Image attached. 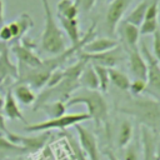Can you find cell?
Returning a JSON list of instances; mask_svg holds the SVG:
<instances>
[{"label": "cell", "instance_id": "cell-8", "mask_svg": "<svg viewBox=\"0 0 160 160\" xmlns=\"http://www.w3.org/2000/svg\"><path fill=\"white\" fill-rule=\"evenodd\" d=\"M78 135H79V145L85 152L88 160H101V155L98 146V140L95 135L86 128H84L80 124L74 125Z\"/></svg>", "mask_w": 160, "mask_h": 160}, {"label": "cell", "instance_id": "cell-25", "mask_svg": "<svg viewBox=\"0 0 160 160\" xmlns=\"http://www.w3.org/2000/svg\"><path fill=\"white\" fill-rule=\"evenodd\" d=\"M36 109L42 110L46 115L50 116V119L59 118V116H61V115H64V114L66 112L65 102H61V101H49V102L41 104V105L38 106Z\"/></svg>", "mask_w": 160, "mask_h": 160}, {"label": "cell", "instance_id": "cell-16", "mask_svg": "<svg viewBox=\"0 0 160 160\" xmlns=\"http://www.w3.org/2000/svg\"><path fill=\"white\" fill-rule=\"evenodd\" d=\"M9 54V46L5 48L0 54V85H2L6 79H18V65L10 60Z\"/></svg>", "mask_w": 160, "mask_h": 160}, {"label": "cell", "instance_id": "cell-13", "mask_svg": "<svg viewBox=\"0 0 160 160\" xmlns=\"http://www.w3.org/2000/svg\"><path fill=\"white\" fill-rule=\"evenodd\" d=\"M8 25L12 35V42H15V41H20V39L28 32V30L34 26V21L29 14L22 12L16 20H14Z\"/></svg>", "mask_w": 160, "mask_h": 160}, {"label": "cell", "instance_id": "cell-10", "mask_svg": "<svg viewBox=\"0 0 160 160\" xmlns=\"http://www.w3.org/2000/svg\"><path fill=\"white\" fill-rule=\"evenodd\" d=\"M9 50H11V52L16 56L18 59V64L28 66V68H38L41 65V59L32 51V48L29 46L25 41L20 42V41H15L11 45V49L9 48Z\"/></svg>", "mask_w": 160, "mask_h": 160}, {"label": "cell", "instance_id": "cell-9", "mask_svg": "<svg viewBox=\"0 0 160 160\" xmlns=\"http://www.w3.org/2000/svg\"><path fill=\"white\" fill-rule=\"evenodd\" d=\"M78 54H79V59H84L88 62L96 64V65H100L108 69L115 68V65L124 59L121 49H119V46H116L112 50L101 52V54H85L81 51H78Z\"/></svg>", "mask_w": 160, "mask_h": 160}, {"label": "cell", "instance_id": "cell-18", "mask_svg": "<svg viewBox=\"0 0 160 160\" xmlns=\"http://www.w3.org/2000/svg\"><path fill=\"white\" fill-rule=\"evenodd\" d=\"M11 92H12L15 100L18 101V104L29 106V105L35 104V101H36V94L26 84H22V82L16 84L15 86L11 88Z\"/></svg>", "mask_w": 160, "mask_h": 160}, {"label": "cell", "instance_id": "cell-22", "mask_svg": "<svg viewBox=\"0 0 160 160\" xmlns=\"http://www.w3.org/2000/svg\"><path fill=\"white\" fill-rule=\"evenodd\" d=\"M151 0H142L141 2H139L124 19V22H128V24H131L134 26H140L141 22L144 21V16H145V11L149 6Z\"/></svg>", "mask_w": 160, "mask_h": 160}, {"label": "cell", "instance_id": "cell-12", "mask_svg": "<svg viewBox=\"0 0 160 160\" xmlns=\"http://www.w3.org/2000/svg\"><path fill=\"white\" fill-rule=\"evenodd\" d=\"M118 45V41L110 38H96V39H91L89 40L82 48H81V52L85 54H101L109 50L115 49Z\"/></svg>", "mask_w": 160, "mask_h": 160}, {"label": "cell", "instance_id": "cell-34", "mask_svg": "<svg viewBox=\"0 0 160 160\" xmlns=\"http://www.w3.org/2000/svg\"><path fill=\"white\" fill-rule=\"evenodd\" d=\"M152 40V55L158 59H160V30H156L154 34Z\"/></svg>", "mask_w": 160, "mask_h": 160}, {"label": "cell", "instance_id": "cell-1", "mask_svg": "<svg viewBox=\"0 0 160 160\" xmlns=\"http://www.w3.org/2000/svg\"><path fill=\"white\" fill-rule=\"evenodd\" d=\"M86 64H88L86 60L79 59L75 64L65 68L62 70V78L59 82H56L52 86L46 88L45 90L41 91V94L36 95L35 109L38 106H40L41 104H45L49 101L66 102V100L70 98V95L80 88L79 76Z\"/></svg>", "mask_w": 160, "mask_h": 160}, {"label": "cell", "instance_id": "cell-32", "mask_svg": "<svg viewBox=\"0 0 160 160\" xmlns=\"http://www.w3.org/2000/svg\"><path fill=\"white\" fill-rule=\"evenodd\" d=\"M148 88V84L146 81L144 80H140V79H134L132 81H130V86H129V91L134 95V96H138L140 94H142Z\"/></svg>", "mask_w": 160, "mask_h": 160}, {"label": "cell", "instance_id": "cell-6", "mask_svg": "<svg viewBox=\"0 0 160 160\" xmlns=\"http://www.w3.org/2000/svg\"><path fill=\"white\" fill-rule=\"evenodd\" d=\"M141 56L145 60L146 64V84L150 88L151 91H154L158 96V92L160 90V62L159 59L155 58L152 55V52H150V50L148 49L146 44L142 41L141 42V51H140Z\"/></svg>", "mask_w": 160, "mask_h": 160}, {"label": "cell", "instance_id": "cell-39", "mask_svg": "<svg viewBox=\"0 0 160 160\" xmlns=\"http://www.w3.org/2000/svg\"><path fill=\"white\" fill-rule=\"evenodd\" d=\"M2 104H4V98L0 95V111H1V109H2Z\"/></svg>", "mask_w": 160, "mask_h": 160}, {"label": "cell", "instance_id": "cell-11", "mask_svg": "<svg viewBox=\"0 0 160 160\" xmlns=\"http://www.w3.org/2000/svg\"><path fill=\"white\" fill-rule=\"evenodd\" d=\"M6 138L11 142L21 146L25 151H36L42 145H45V142L49 139V135L44 134V135H35V136H21L10 131L9 135H6Z\"/></svg>", "mask_w": 160, "mask_h": 160}, {"label": "cell", "instance_id": "cell-38", "mask_svg": "<svg viewBox=\"0 0 160 160\" xmlns=\"http://www.w3.org/2000/svg\"><path fill=\"white\" fill-rule=\"evenodd\" d=\"M8 46H9L8 44H5V42H1V41H0V54H1V52H2V50H4L5 48H8Z\"/></svg>", "mask_w": 160, "mask_h": 160}, {"label": "cell", "instance_id": "cell-31", "mask_svg": "<svg viewBox=\"0 0 160 160\" xmlns=\"http://www.w3.org/2000/svg\"><path fill=\"white\" fill-rule=\"evenodd\" d=\"M0 151H10V152L18 151V152H24L25 150H24L21 146H19V145L11 142L8 138L0 136Z\"/></svg>", "mask_w": 160, "mask_h": 160}, {"label": "cell", "instance_id": "cell-27", "mask_svg": "<svg viewBox=\"0 0 160 160\" xmlns=\"http://www.w3.org/2000/svg\"><path fill=\"white\" fill-rule=\"evenodd\" d=\"M94 66V70L96 72L98 80H99V89L100 92H106L109 90V85H110V80H109V74H108V68L96 65V64H91Z\"/></svg>", "mask_w": 160, "mask_h": 160}, {"label": "cell", "instance_id": "cell-21", "mask_svg": "<svg viewBox=\"0 0 160 160\" xmlns=\"http://www.w3.org/2000/svg\"><path fill=\"white\" fill-rule=\"evenodd\" d=\"M60 20V24L62 29L65 30L66 35L69 36L71 45H76L81 41V35H80V25L78 19H65V18H58Z\"/></svg>", "mask_w": 160, "mask_h": 160}, {"label": "cell", "instance_id": "cell-14", "mask_svg": "<svg viewBox=\"0 0 160 160\" xmlns=\"http://www.w3.org/2000/svg\"><path fill=\"white\" fill-rule=\"evenodd\" d=\"M141 144H142V160H152L158 155L156 151V135L150 129L141 126Z\"/></svg>", "mask_w": 160, "mask_h": 160}, {"label": "cell", "instance_id": "cell-26", "mask_svg": "<svg viewBox=\"0 0 160 160\" xmlns=\"http://www.w3.org/2000/svg\"><path fill=\"white\" fill-rule=\"evenodd\" d=\"M132 124L129 120H122L119 128V132H118V145L119 148H125L132 139Z\"/></svg>", "mask_w": 160, "mask_h": 160}, {"label": "cell", "instance_id": "cell-19", "mask_svg": "<svg viewBox=\"0 0 160 160\" xmlns=\"http://www.w3.org/2000/svg\"><path fill=\"white\" fill-rule=\"evenodd\" d=\"M79 84L80 88L82 89H89V90H99V80L96 76V72L94 70V66L91 64H86L80 72L79 76Z\"/></svg>", "mask_w": 160, "mask_h": 160}, {"label": "cell", "instance_id": "cell-33", "mask_svg": "<svg viewBox=\"0 0 160 160\" xmlns=\"http://www.w3.org/2000/svg\"><path fill=\"white\" fill-rule=\"evenodd\" d=\"M98 0H74V4L78 6V9L82 10L85 14H88L89 11L92 10V8L95 6Z\"/></svg>", "mask_w": 160, "mask_h": 160}, {"label": "cell", "instance_id": "cell-28", "mask_svg": "<svg viewBox=\"0 0 160 160\" xmlns=\"http://www.w3.org/2000/svg\"><path fill=\"white\" fill-rule=\"evenodd\" d=\"M124 151V160H140V149H139V140L134 142H129Z\"/></svg>", "mask_w": 160, "mask_h": 160}, {"label": "cell", "instance_id": "cell-37", "mask_svg": "<svg viewBox=\"0 0 160 160\" xmlns=\"http://www.w3.org/2000/svg\"><path fill=\"white\" fill-rule=\"evenodd\" d=\"M105 155H106L108 160H119V159L116 158V155H115L111 150H105Z\"/></svg>", "mask_w": 160, "mask_h": 160}, {"label": "cell", "instance_id": "cell-5", "mask_svg": "<svg viewBox=\"0 0 160 160\" xmlns=\"http://www.w3.org/2000/svg\"><path fill=\"white\" fill-rule=\"evenodd\" d=\"M90 120V116L86 112H65L64 115L54 119H49L41 122L35 124H28L25 126V131L28 132H41V131H49L54 129L64 130L69 126H74L76 124H81L82 121Z\"/></svg>", "mask_w": 160, "mask_h": 160}, {"label": "cell", "instance_id": "cell-35", "mask_svg": "<svg viewBox=\"0 0 160 160\" xmlns=\"http://www.w3.org/2000/svg\"><path fill=\"white\" fill-rule=\"evenodd\" d=\"M0 132L5 134V135H9V130L6 128V124H5V116L2 114V111H0Z\"/></svg>", "mask_w": 160, "mask_h": 160}, {"label": "cell", "instance_id": "cell-20", "mask_svg": "<svg viewBox=\"0 0 160 160\" xmlns=\"http://www.w3.org/2000/svg\"><path fill=\"white\" fill-rule=\"evenodd\" d=\"M120 31H121V36H122L125 44L128 45L129 50L138 49V42H139V39H140L139 28L122 21L121 26H120Z\"/></svg>", "mask_w": 160, "mask_h": 160}, {"label": "cell", "instance_id": "cell-29", "mask_svg": "<svg viewBox=\"0 0 160 160\" xmlns=\"http://www.w3.org/2000/svg\"><path fill=\"white\" fill-rule=\"evenodd\" d=\"M64 134H65L64 136L66 138V140H68V142H69V145H70V148H71V150H72V154H74L75 159H76V160H88L85 152L82 151V149H81L80 145H79V141L75 140L71 135H69L66 131H65Z\"/></svg>", "mask_w": 160, "mask_h": 160}, {"label": "cell", "instance_id": "cell-36", "mask_svg": "<svg viewBox=\"0 0 160 160\" xmlns=\"http://www.w3.org/2000/svg\"><path fill=\"white\" fill-rule=\"evenodd\" d=\"M4 25V1L0 0V28Z\"/></svg>", "mask_w": 160, "mask_h": 160}, {"label": "cell", "instance_id": "cell-15", "mask_svg": "<svg viewBox=\"0 0 160 160\" xmlns=\"http://www.w3.org/2000/svg\"><path fill=\"white\" fill-rule=\"evenodd\" d=\"M129 68L135 79L146 81V64L140 54L139 48L129 50Z\"/></svg>", "mask_w": 160, "mask_h": 160}, {"label": "cell", "instance_id": "cell-17", "mask_svg": "<svg viewBox=\"0 0 160 160\" xmlns=\"http://www.w3.org/2000/svg\"><path fill=\"white\" fill-rule=\"evenodd\" d=\"M2 114L4 116H6L8 119L10 120H21V121H25L24 116H22V112L19 108V104L18 101L15 100L12 92H11V88L6 90V94H5V98H4V104H2Z\"/></svg>", "mask_w": 160, "mask_h": 160}, {"label": "cell", "instance_id": "cell-7", "mask_svg": "<svg viewBox=\"0 0 160 160\" xmlns=\"http://www.w3.org/2000/svg\"><path fill=\"white\" fill-rule=\"evenodd\" d=\"M134 0H112L108 8L105 15V26L110 35H114L119 22L121 21L122 16L130 8Z\"/></svg>", "mask_w": 160, "mask_h": 160}, {"label": "cell", "instance_id": "cell-40", "mask_svg": "<svg viewBox=\"0 0 160 160\" xmlns=\"http://www.w3.org/2000/svg\"><path fill=\"white\" fill-rule=\"evenodd\" d=\"M62 160H68V159H62Z\"/></svg>", "mask_w": 160, "mask_h": 160}, {"label": "cell", "instance_id": "cell-23", "mask_svg": "<svg viewBox=\"0 0 160 160\" xmlns=\"http://www.w3.org/2000/svg\"><path fill=\"white\" fill-rule=\"evenodd\" d=\"M108 74H109L110 82L115 88H118V89H120L122 91H128L129 90L130 79H129V76L126 74H124L122 71H120V70H118L115 68H109L108 69Z\"/></svg>", "mask_w": 160, "mask_h": 160}, {"label": "cell", "instance_id": "cell-2", "mask_svg": "<svg viewBox=\"0 0 160 160\" xmlns=\"http://www.w3.org/2000/svg\"><path fill=\"white\" fill-rule=\"evenodd\" d=\"M119 111L134 116L141 126H145L158 134L160 124V105L158 99L136 98L122 104L119 108Z\"/></svg>", "mask_w": 160, "mask_h": 160}, {"label": "cell", "instance_id": "cell-30", "mask_svg": "<svg viewBox=\"0 0 160 160\" xmlns=\"http://www.w3.org/2000/svg\"><path fill=\"white\" fill-rule=\"evenodd\" d=\"M156 30H159V21L158 19L144 20L139 26V34L141 35H152Z\"/></svg>", "mask_w": 160, "mask_h": 160}, {"label": "cell", "instance_id": "cell-4", "mask_svg": "<svg viewBox=\"0 0 160 160\" xmlns=\"http://www.w3.org/2000/svg\"><path fill=\"white\" fill-rule=\"evenodd\" d=\"M44 10H45V25L41 36V48L46 52L54 55H59L65 51V40L64 34L58 26L55 18L52 15L49 0H41Z\"/></svg>", "mask_w": 160, "mask_h": 160}, {"label": "cell", "instance_id": "cell-24", "mask_svg": "<svg viewBox=\"0 0 160 160\" xmlns=\"http://www.w3.org/2000/svg\"><path fill=\"white\" fill-rule=\"evenodd\" d=\"M58 10V18H65V19H78L79 9L74 4L72 0H60L56 5Z\"/></svg>", "mask_w": 160, "mask_h": 160}, {"label": "cell", "instance_id": "cell-3", "mask_svg": "<svg viewBox=\"0 0 160 160\" xmlns=\"http://www.w3.org/2000/svg\"><path fill=\"white\" fill-rule=\"evenodd\" d=\"M79 104L85 105V108L88 110L86 114L98 125L106 120L108 112H109V106H108V102H106L102 92H100L99 90H89V89L79 88L66 100L65 106L71 108V106L79 105Z\"/></svg>", "mask_w": 160, "mask_h": 160}]
</instances>
